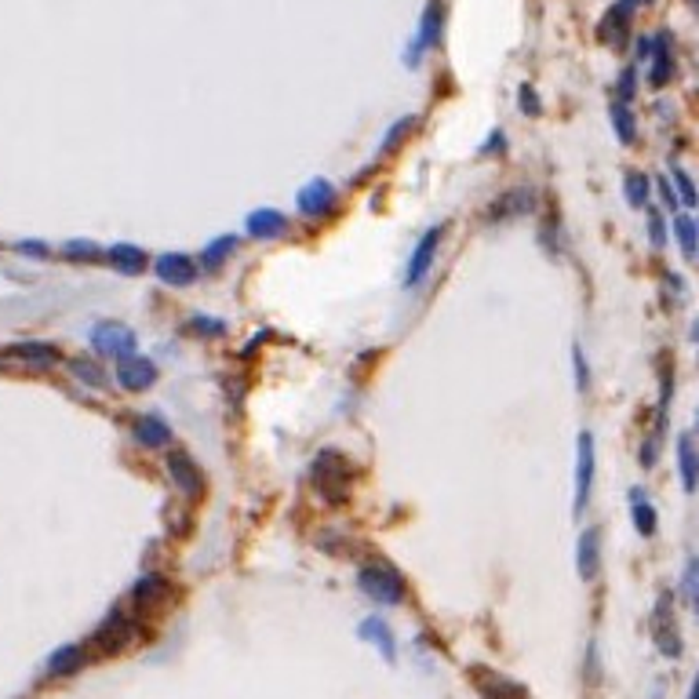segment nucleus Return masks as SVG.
<instances>
[{
  "label": "nucleus",
  "instance_id": "nucleus-34",
  "mask_svg": "<svg viewBox=\"0 0 699 699\" xmlns=\"http://www.w3.org/2000/svg\"><path fill=\"white\" fill-rule=\"evenodd\" d=\"M634 88H638V74H634V66H630V70H623V77H619V103L623 106L634 98Z\"/></svg>",
  "mask_w": 699,
  "mask_h": 699
},
{
  "label": "nucleus",
  "instance_id": "nucleus-7",
  "mask_svg": "<svg viewBox=\"0 0 699 699\" xmlns=\"http://www.w3.org/2000/svg\"><path fill=\"white\" fill-rule=\"evenodd\" d=\"M438 248H441V226L426 229V237L416 245V252L408 259V274H405V284L408 288L423 284V277L430 274V266H434V259H438Z\"/></svg>",
  "mask_w": 699,
  "mask_h": 699
},
{
  "label": "nucleus",
  "instance_id": "nucleus-22",
  "mask_svg": "<svg viewBox=\"0 0 699 699\" xmlns=\"http://www.w3.org/2000/svg\"><path fill=\"white\" fill-rule=\"evenodd\" d=\"M524 212H532V190H510L495 201L492 219H510V215H524Z\"/></svg>",
  "mask_w": 699,
  "mask_h": 699
},
{
  "label": "nucleus",
  "instance_id": "nucleus-21",
  "mask_svg": "<svg viewBox=\"0 0 699 699\" xmlns=\"http://www.w3.org/2000/svg\"><path fill=\"white\" fill-rule=\"evenodd\" d=\"M110 262H113V270H120V274H128V277H136V274L146 270V255H143V248H136V245H113V248H110Z\"/></svg>",
  "mask_w": 699,
  "mask_h": 699
},
{
  "label": "nucleus",
  "instance_id": "nucleus-9",
  "mask_svg": "<svg viewBox=\"0 0 699 699\" xmlns=\"http://www.w3.org/2000/svg\"><path fill=\"white\" fill-rule=\"evenodd\" d=\"M153 270H157V277H160L164 284H172V288H186V284L197 281V262H193L190 255H183V252L160 255V259L153 262Z\"/></svg>",
  "mask_w": 699,
  "mask_h": 699
},
{
  "label": "nucleus",
  "instance_id": "nucleus-42",
  "mask_svg": "<svg viewBox=\"0 0 699 699\" xmlns=\"http://www.w3.org/2000/svg\"><path fill=\"white\" fill-rule=\"evenodd\" d=\"M649 51H652V37H641V41H638V58L645 62V58H649Z\"/></svg>",
  "mask_w": 699,
  "mask_h": 699
},
{
  "label": "nucleus",
  "instance_id": "nucleus-26",
  "mask_svg": "<svg viewBox=\"0 0 699 699\" xmlns=\"http://www.w3.org/2000/svg\"><path fill=\"white\" fill-rule=\"evenodd\" d=\"M678 455H681V481L685 492H695V448H692V434H685L678 441Z\"/></svg>",
  "mask_w": 699,
  "mask_h": 699
},
{
  "label": "nucleus",
  "instance_id": "nucleus-23",
  "mask_svg": "<svg viewBox=\"0 0 699 699\" xmlns=\"http://www.w3.org/2000/svg\"><path fill=\"white\" fill-rule=\"evenodd\" d=\"M237 252V233H226V237H215L208 248H205V255H201V262L208 266V270H219V266Z\"/></svg>",
  "mask_w": 699,
  "mask_h": 699
},
{
  "label": "nucleus",
  "instance_id": "nucleus-33",
  "mask_svg": "<svg viewBox=\"0 0 699 699\" xmlns=\"http://www.w3.org/2000/svg\"><path fill=\"white\" fill-rule=\"evenodd\" d=\"M685 597H688V609L695 612V605H699V594H695V557H688V564H685Z\"/></svg>",
  "mask_w": 699,
  "mask_h": 699
},
{
  "label": "nucleus",
  "instance_id": "nucleus-2",
  "mask_svg": "<svg viewBox=\"0 0 699 699\" xmlns=\"http://www.w3.org/2000/svg\"><path fill=\"white\" fill-rule=\"evenodd\" d=\"M357 586H361V594H369L372 602H379V605H401L405 602L401 576H397L393 569H383V564H369V569H361Z\"/></svg>",
  "mask_w": 699,
  "mask_h": 699
},
{
  "label": "nucleus",
  "instance_id": "nucleus-30",
  "mask_svg": "<svg viewBox=\"0 0 699 699\" xmlns=\"http://www.w3.org/2000/svg\"><path fill=\"white\" fill-rule=\"evenodd\" d=\"M62 255L70 262H95L98 259V245L95 241H66L62 245Z\"/></svg>",
  "mask_w": 699,
  "mask_h": 699
},
{
  "label": "nucleus",
  "instance_id": "nucleus-31",
  "mask_svg": "<svg viewBox=\"0 0 699 699\" xmlns=\"http://www.w3.org/2000/svg\"><path fill=\"white\" fill-rule=\"evenodd\" d=\"M70 369H74V376H81V379L91 383V386H103V383H106V379H103V369H98V364H91V361H74Z\"/></svg>",
  "mask_w": 699,
  "mask_h": 699
},
{
  "label": "nucleus",
  "instance_id": "nucleus-25",
  "mask_svg": "<svg viewBox=\"0 0 699 699\" xmlns=\"http://www.w3.org/2000/svg\"><path fill=\"white\" fill-rule=\"evenodd\" d=\"M416 124H419V117H416V113H408V117H401V120H397V124H393V128L386 131V136H383V143H379V150H383V153H393L397 146H401V143H405V139L412 136V128H416Z\"/></svg>",
  "mask_w": 699,
  "mask_h": 699
},
{
  "label": "nucleus",
  "instance_id": "nucleus-19",
  "mask_svg": "<svg viewBox=\"0 0 699 699\" xmlns=\"http://www.w3.org/2000/svg\"><path fill=\"white\" fill-rule=\"evenodd\" d=\"M597 569H602V532L586 528L583 536H579V576L583 579H594Z\"/></svg>",
  "mask_w": 699,
  "mask_h": 699
},
{
  "label": "nucleus",
  "instance_id": "nucleus-10",
  "mask_svg": "<svg viewBox=\"0 0 699 699\" xmlns=\"http://www.w3.org/2000/svg\"><path fill=\"white\" fill-rule=\"evenodd\" d=\"M441 26H445V15H441V4H430L423 12V22H419V37L416 44L408 48V66H419V55L438 48L441 44Z\"/></svg>",
  "mask_w": 699,
  "mask_h": 699
},
{
  "label": "nucleus",
  "instance_id": "nucleus-12",
  "mask_svg": "<svg viewBox=\"0 0 699 699\" xmlns=\"http://www.w3.org/2000/svg\"><path fill=\"white\" fill-rule=\"evenodd\" d=\"M172 597V583L164 579V576H157V572H150V576H143L136 586H131V605L136 609H143V612H150V609H160L164 602Z\"/></svg>",
  "mask_w": 699,
  "mask_h": 699
},
{
  "label": "nucleus",
  "instance_id": "nucleus-4",
  "mask_svg": "<svg viewBox=\"0 0 699 699\" xmlns=\"http://www.w3.org/2000/svg\"><path fill=\"white\" fill-rule=\"evenodd\" d=\"M139 638V626L131 623V616L128 612H120V609H113L110 616H106V623L95 630V649L103 652V656H113V652H120V649H128L131 641Z\"/></svg>",
  "mask_w": 699,
  "mask_h": 699
},
{
  "label": "nucleus",
  "instance_id": "nucleus-36",
  "mask_svg": "<svg viewBox=\"0 0 699 699\" xmlns=\"http://www.w3.org/2000/svg\"><path fill=\"white\" fill-rule=\"evenodd\" d=\"M572 361H576V376H579L576 386L586 390V386H590V372H586V364H583V350H579V346H572Z\"/></svg>",
  "mask_w": 699,
  "mask_h": 699
},
{
  "label": "nucleus",
  "instance_id": "nucleus-15",
  "mask_svg": "<svg viewBox=\"0 0 699 699\" xmlns=\"http://www.w3.org/2000/svg\"><path fill=\"white\" fill-rule=\"evenodd\" d=\"M117 379H120V386L124 390H150L153 383H157V369L146 361V357H124L120 364H117Z\"/></svg>",
  "mask_w": 699,
  "mask_h": 699
},
{
  "label": "nucleus",
  "instance_id": "nucleus-41",
  "mask_svg": "<svg viewBox=\"0 0 699 699\" xmlns=\"http://www.w3.org/2000/svg\"><path fill=\"white\" fill-rule=\"evenodd\" d=\"M659 193H663V201H667V208L674 212V205H678V197H674V190H671V183H667V179H663V183H659Z\"/></svg>",
  "mask_w": 699,
  "mask_h": 699
},
{
  "label": "nucleus",
  "instance_id": "nucleus-6",
  "mask_svg": "<svg viewBox=\"0 0 699 699\" xmlns=\"http://www.w3.org/2000/svg\"><path fill=\"white\" fill-rule=\"evenodd\" d=\"M168 474H172L175 488L186 499H201L205 495V474H201V466H197L186 452H172L168 455Z\"/></svg>",
  "mask_w": 699,
  "mask_h": 699
},
{
  "label": "nucleus",
  "instance_id": "nucleus-27",
  "mask_svg": "<svg viewBox=\"0 0 699 699\" xmlns=\"http://www.w3.org/2000/svg\"><path fill=\"white\" fill-rule=\"evenodd\" d=\"M674 237H678L685 259L692 262V259H695V219H692V215H678V219H674Z\"/></svg>",
  "mask_w": 699,
  "mask_h": 699
},
{
  "label": "nucleus",
  "instance_id": "nucleus-18",
  "mask_svg": "<svg viewBox=\"0 0 699 699\" xmlns=\"http://www.w3.org/2000/svg\"><path fill=\"white\" fill-rule=\"evenodd\" d=\"M634 12H638V0H619V4L602 19V41L619 44L626 37V26H630V15Z\"/></svg>",
  "mask_w": 699,
  "mask_h": 699
},
{
  "label": "nucleus",
  "instance_id": "nucleus-29",
  "mask_svg": "<svg viewBox=\"0 0 699 699\" xmlns=\"http://www.w3.org/2000/svg\"><path fill=\"white\" fill-rule=\"evenodd\" d=\"M634 495V521H638V532L641 536H656V510H652V503H641V492L634 488L630 492Z\"/></svg>",
  "mask_w": 699,
  "mask_h": 699
},
{
  "label": "nucleus",
  "instance_id": "nucleus-38",
  "mask_svg": "<svg viewBox=\"0 0 699 699\" xmlns=\"http://www.w3.org/2000/svg\"><path fill=\"white\" fill-rule=\"evenodd\" d=\"M649 219H652V245L659 248L663 241H667V229H663V219H659L656 212H649Z\"/></svg>",
  "mask_w": 699,
  "mask_h": 699
},
{
  "label": "nucleus",
  "instance_id": "nucleus-13",
  "mask_svg": "<svg viewBox=\"0 0 699 699\" xmlns=\"http://www.w3.org/2000/svg\"><path fill=\"white\" fill-rule=\"evenodd\" d=\"M245 229L252 233L255 241H274V237H284V233H288V215L277 212V208H259V212L248 215Z\"/></svg>",
  "mask_w": 699,
  "mask_h": 699
},
{
  "label": "nucleus",
  "instance_id": "nucleus-24",
  "mask_svg": "<svg viewBox=\"0 0 699 699\" xmlns=\"http://www.w3.org/2000/svg\"><path fill=\"white\" fill-rule=\"evenodd\" d=\"M623 190H626L630 208H649V175H641V172H626Z\"/></svg>",
  "mask_w": 699,
  "mask_h": 699
},
{
  "label": "nucleus",
  "instance_id": "nucleus-14",
  "mask_svg": "<svg viewBox=\"0 0 699 699\" xmlns=\"http://www.w3.org/2000/svg\"><path fill=\"white\" fill-rule=\"evenodd\" d=\"M649 58H652L649 84H652V88H667V81H671V74H674V51H671V37H667V33H656V37H652Z\"/></svg>",
  "mask_w": 699,
  "mask_h": 699
},
{
  "label": "nucleus",
  "instance_id": "nucleus-32",
  "mask_svg": "<svg viewBox=\"0 0 699 699\" xmlns=\"http://www.w3.org/2000/svg\"><path fill=\"white\" fill-rule=\"evenodd\" d=\"M674 183H678V190H681V201H678V205L695 208V190H692V179H688L681 168H674Z\"/></svg>",
  "mask_w": 699,
  "mask_h": 699
},
{
  "label": "nucleus",
  "instance_id": "nucleus-3",
  "mask_svg": "<svg viewBox=\"0 0 699 699\" xmlns=\"http://www.w3.org/2000/svg\"><path fill=\"white\" fill-rule=\"evenodd\" d=\"M91 346L106 357H117V361L136 357V331L124 328L120 321H98L91 328Z\"/></svg>",
  "mask_w": 699,
  "mask_h": 699
},
{
  "label": "nucleus",
  "instance_id": "nucleus-28",
  "mask_svg": "<svg viewBox=\"0 0 699 699\" xmlns=\"http://www.w3.org/2000/svg\"><path fill=\"white\" fill-rule=\"evenodd\" d=\"M612 128H616V136H619V143H623V146H630V143L638 139L634 117H630V110H626L623 103H616V106H612Z\"/></svg>",
  "mask_w": 699,
  "mask_h": 699
},
{
  "label": "nucleus",
  "instance_id": "nucleus-39",
  "mask_svg": "<svg viewBox=\"0 0 699 699\" xmlns=\"http://www.w3.org/2000/svg\"><path fill=\"white\" fill-rule=\"evenodd\" d=\"M503 143H507V136H503V131H492V136H488V143L481 146V153H503Z\"/></svg>",
  "mask_w": 699,
  "mask_h": 699
},
{
  "label": "nucleus",
  "instance_id": "nucleus-11",
  "mask_svg": "<svg viewBox=\"0 0 699 699\" xmlns=\"http://www.w3.org/2000/svg\"><path fill=\"white\" fill-rule=\"evenodd\" d=\"M590 488H594V434L583 430L579 434V466H576V514L586 510Z\"/></svg>",
  "mask_w": 699,
  "mask_h": 699
},
{
  "label": "nucleus",
  "instance_id": "nucleus-16",
  "mask_svg": "<svg viewBox=\"0 0 699 699\" xmlns=\"http://www.w3.org/2000/svg\"><path fill=\"white\" fill-rule=\"evenodd\" d=\"M84 663H88L84 645H62V649H55L48 656V674L51 678H70V674L84 671Z\"/></svg>",
  "mask_w": 699,
  "mask_h": 699
},
{
  "label": "nucleus",
  "instance_id": "nucleus-1",
  "mask_svg": "<svg viewBox=\"0 0 699 699\" xmlns=\"http://www.w3.org/2000/svg\"><path fill=\"white\" fill-rule=\"evenodd\" d=\"M314 485L317 492H324L331 503L346 499V485H350V462L339 452H321L314 459Z\"/></svg>",
  "mask_w": 699,
  "mask_h": 699
},
{
  "label": "nucleus",
  "instance_id": "nucleus-35",
  "mask_svg": "<svg viewBox=\"0 0 699 699\" xmlns=\"http://www.w3.org/2000/svg\"><path fill=\"white\" fill-rule=\"evenodd\" d=\"M517 106L524 110V113H540L543 110V103H540V95H536V88H521V95H517Z\"/></svg>",
  "mask_w": 699,
  "mask_h": 699
},
{
  "label": "nucleus",
  "instance_id": "nucleus-20",
  "mask_svg": "<svg viewBox=\"0 0 699 699\" xmlns=\"http://www.w3.org/2000/svg\"><path fill=\"white\" fill-rule=\"evenodd\" d=\"M131 434H136V441H139V445H146V448H160V445H168V441H172L168 423L157 419V416H143V419H136V426H131Z\"/></svg>",
  "mask_w": 699,
  "mask_h": 699
},
{
  "label": "nucleus",
  "instance_id": "nucleus-37",
  "mask_svg": "<svg viewBox=\"0 0 699 699\" xmlns=\"http://www.w3.org/2000/svg\"><path fill=\"white\" fill-rule=\"evenodd\" d=\"M193 321H197L193 328H197V331H205V336H222V331H226V324H219L215 317H193Z\"/></svg>",
  "mask_w": 699,
  "mask_h": 699
},
{
  "label": "nucleus",
  "instance_id": "nucleus-17",
  "mask_svg": "<svg viewBox=\"0 0 699 699\" xmlns=\"http://www.w3.org/2000/svg\"><path fill=\"white\" fill-rule=\"evenodd\" d=\"M357 634L364 638V641H372L383 656H386V663H393L397 659V645H393V630L383 623V616H369L361 626H357Z\"/></svg>",
  "mask_w": 699,
  "mask_h": 699
},
{
  "label": "nucleus",
  "instance_id": "nucleus-40",
  "mask_svg": "<svg viewBox=\"0 0 699 699\" xmlns=\"http://www.w3.org/2000/svg\"><path fill=\"white\" fill-rule=\"evenodd\" d=\"M19 252H22V255H44L48 248H44L41 241H22V245H19Z\"/></svg>",
  "mask_w": 699,
  "mask_h": 699
},
{
  "label": "nucleus",
  "instance_id": "nucleus-8",
  "mask_svg": "<svg viewBox=\"0 0 699 699\" xmlns=\"http://www.w3.org/2000/svg\"><path fill=\"white\" fill-rule=\"evenodd\" d=\"M336 208V186L328 179H310L303 190H299V212L310 215V219H321Z\"/></svg>",
  "mask_w": 699,
  "mask_h": 699
},
{
  "label": "nucleus",
  "instance_id": "nucleus-5",
  "mask_svg": "<svg viewBox=\"0 0 699 699\" xmlns=\"http://www.w3.org/2000/svg\"><path fill=\"white\" fill-rule=\"evenodd\" d=\"M652 634H656V649L667 656V659H678L681 656V634H678L674 616H671V594L659 597L656 616H652Z\"/></svg>",
  "mask_w": 699,
  "mask_h": 699
}]
</instances>
